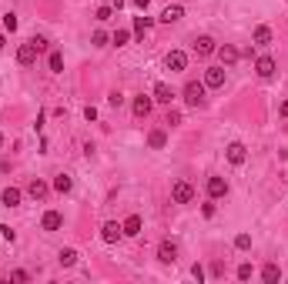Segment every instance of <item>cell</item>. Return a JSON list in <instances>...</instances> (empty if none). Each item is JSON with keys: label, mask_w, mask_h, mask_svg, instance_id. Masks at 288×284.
Returning <instances> with one entry per match:
<instances>
[{"label": "cell", "mask_w": 288, "mask_h": 284, "mask_svg": "<svg viewBox=\"0 0 288 284\" xmlns=\"http://www.w3.org/2000/svg\"><path fill=\"white\" fill-rule=\"evenodd\" d=\"M234 248H238V251H248V248H252V234H238V238H234Z\"/></svg>", "instance_id": "4316f807"}, {"label": "cell", "mask_w": 288, "mask_h": 284, "mask_svg": "<svg viewBox=\"0 0 288 284\" xmlns=\"http://www.w3.org/2000/svg\"><path fill=\"white\" fill-rule=\"evenodd\" d=\"M94 17H98V20H111V3H108V7H98Z\"/></svg>", "instance_id": "1f68e13d"}, {"label": "cell", "mask_w": 288, "mask_h": 284, "mask_svg": "<svg viewBox=\"0 0 288 284\" xmlns=\"http://www.w3.org/2000/svg\"><path fill=\"white\" fill-rule=\"evenodd\" d=\"M154 100H161V104H171V100H174V90H171L164 80H161V84H154Z\"/></svg>", "instance_id": "e0dca14e"}, {"label": "cell", "mask_w": 288, "mask_h": 284, "mask_svg": "<svg viewBox=\"0 0 288 284\" xmlns=\"http://www.w3.org/2000/svg\"><path fill=\"white\" fill-rule=\"evenodd\" d=\"M57 261H60V268H74V264H78V251H74V248H60Z\"/></svg>", "instance_id": "ac0fdd59"}, {"label": "cell", "mask_w": 288, "mask_h": 284, "mask_svg": "<svg viewBox=\"0 0 288 284\" xmlns=\"http://www.w3.org/2000/svg\"><path fill=\"white\" fill-rule=\"evenodd\" d=\"M151 27V17H134V37H144Z\"/></svg>", "instance_id": "d4e9b609"}, {"label": "cell", "mask_w": 288, "mask_h": 284, "mask_svg": "<svg viewBox=\"0 0 288 284\" xmlns=\"http://www.w3.org/2000/svg\"><path fill=\"white\" fill-rule=\"evenodd\" d=\"M164 124H171V127H178V124H181V114H178V110H171V114H168V120Z\"/></svg>", "instance_id": "d6a6232c"}, {"label": "cell", "mask_w": 288, "mask_h": 284, "mask_svg": "<svg viewBox=\"0 0 288 284\" xmlns=\"http://www.w3.org/2000/svg\"><path fill=\"white\" fill-rule=\"evenodd\" d=\"M0 147H4V134H0Z\"/></svg>", "instance_id": "60d3db41"}, {"label": "cell", "mask_w": 288, "mask_h": 284, "mask_svg": "<svg viewBox=\"0 0 288 284\" xmlns=\"http://www.w3.org/2000/svg\"><path fill=\"white\" fill-rule=\"evenodd\" d=\"M84 117H88V120H98V107H84Z\"/></svg>", "instance_id": "d590c367"}, {"label": "cell", "mask_w": 288, "mask_h": 284, "mask_svg": "<svg viewBox=\"0 0 288 284\" xmlns=\"http://www.w3.org/2000/svg\"><path fill=\"white\" fill-rule=\"evenodd\" d=\"M111 7H118V10H121V7H124V0H111Z\"/></svg>", "instance_id": "f35d334b"}, {"label": "cell", "mask_w": 288, "mask_h": 284, "mask_svg": "<svg viewBox=\"0 0 288 284\" xmlns=\"http://www.w3.org/2000/svg\"><path fill=\"white\" fill-rule=\"evenodd\" d=\"M228 161H232L234 167H238V164H244V161H248V147H244V144H238V141H234V144H228Z\"/></svg>", "instance_id": "ba28073f"}, {"label": "cell", "mask_w": 288, "mask_h": 284, "mask_svg": "<svg viewBox=\"0 0 288 284\" xmlns=\"http://www.w3.org/2000/svg\"><path fill=\"white\" fill-rule=\"evenodd\" d=\"M108 40H111V37H108L104 30H94V37H90V44H94V47H108Z\"/></svg>", "instance_id": "83f0119b"}, {"label": "cell", "mask_w": 288, "mask_h": 284, "mask_svg": "<svg viewBox=\"0 0 288 284\" xmlns=\"http://www.w3.org/2000/svg\"><path fill=\"white\" fill-rule=\"evenodd\" d=\"M255 44H258V47H268V44H272V27H265V23H262V27H255Z\"/></svg>", "instance_id": "44dd1931"}, {"label": "cell", "mask_w": 288, "mask_h": 284, "mask_svg": "<svg viewBox=\"0 0 288 284\" xmlns=\"http://www.w3.org/2000/svg\"><path fill=\"white\" fill-rule=\"evenodd\" d=\"M70 187H74L70 174H57L54 177V191H57V194H70Z\"/></svg>", "instance_id": "ffe728a7"}, {"label": "cell", "mask_w": 288, "mask_h": 284, "mask_svg": "<svg viewBox=\"0 0 288 284\" xmlns=\"http://www.w3.org/2000/svg\"><path fill=\"white\" fill-rule=\"evenodd\" d=\"M10 281H17V284H24V281H27V271H20V268H17V271H14V274H10Z\"/></svg>", "instance_id": "836d02e7"}, {"label": "cell", "mask_w": 288, "mask_h": 284, "mask_svg": "<svg viewBox=\"0 0 288 284\" xmlns=\"http://www.w3.org/2000/svg\"><path fill=\"white\" fill-rule=\"evenodd\" d=\"M37 47H34V40H27V44H20V50H17V64H24V67H30L34 60H37Z\"/></svg>", "instance_id": "8992f818"}, {"label": "cell", "mask_w": 288, "mask_h": 284, "mask_svg": "<svg viewBox=\"0 0 288 284\" xmlns=\"http://www.w3.org/2000/svg\"><path fill=\"white\" fill-rule=\"evenodd\" d=\"M164 144H168L164 131H151V134H148V147H154V151H158V147H164Z\"/></svg>", "instance_id": "603a6c76"}, {"label": "cell", "mask_w": 288, "mask_h": 284, "mask_svg": "<svg viewBox=\"0 0 288 284\" xmlns=\"http://www.w3.org/2000/svg\"><path fill=\"white\" fill-rule=\"evenodd\" d=\"M0 201H4L7 208H17V204H20V191H17V187H4V194H0Z\"/></svg>", "instance_id": "d6986e66"}, {"label": "cell", "mask_w": 288, "mask_h": 284, "mask_svg": "<svg viewBox=\"0 0 288 284\" xmlns=\"http://www.w3.org/2000/svg\"><path fill=\"white\" fill-rule=\"evenodd\" d=\"M278 278H282V268H278V264H265V268H262V281H278Z\"/></svg>", "instance_id": "cb8c5ba5"}, {"label": "cell", "mask_w": 288, "mask_h": 284, "mask_svg": "<svg viewBox=\"0 0 288 284\" xmlns=\"http://www.w3.org/2000/svg\"><path fill=\"white\" fill-rule=\"evenodd\" d=\"M4 30H17V17H14V13H7V17H4Z\"/></svg>", "instance_id": "4dcf8cb0"}, {"label": "cell", "mask_w": 288, "mask_h": 284, "mask_svg": "<svg viewBox=\"0 0 288 284\" xmlns=\"http://www.w3.org/2000/svg\"><path fill=\"white\" fill-rule=\"evenodd\" d=\"M181 17H184V7H181V3H171V7H164V13H161L164 23H174V20H181Z\"/></svg>", "instance_id": "2e32d148"}, {"label": "cell", "mask_w": 288, "mask_h": 284, "mask_svg": "<svg viewBox=\"0 0 288 284\" xmlns=\"http://www.w3.org/2000/svg\"><path fill=\"white\" fill-rule=\"evenodd\" d=\"M4 44H7V40H4V37H0V50H4Z\"/></svg>", "instance_id": "ab89813d"}, {"label": "cell", "mask_w": 288, "mask_h": 284, "mask_svg": "<svg viewBox=\"0 0 288 284\" xmlns=\"http://www.w3.org/2000/svg\"><path fill=\"white\" fill-rule=\"evenodd\" d=\"M255 70H258V77H262V80H272V77H275V60H272V57H258V60H255Z\"/></svg>", "instance_id": "9c48e42d"}, {"label": "cell", "mask_w": 288, "mask_h": 284, "mask_svg": "<svg viewBox=\"0 0 288 284\" xmlns=\"http://www.w3.org/2000/svg\"><path fill=\"white\" fill-rule=\"evenodd\" d=\"M171 201H174V204H191V201H194V187H191L188 181H174V187H171Z\"/></svg>", "instance_id": "7a4b0ae2"}, {"label": "cell", "mask_w": 288, "mask_h": 284, "mask_svg": "<svg viewBox=\"0 0 288 284\" xmlns=\"http://www.w3.org/2000/svg\"><path fill=\"white\" fill-rule=\"evenodd\" d=\"M238 278H242V281H248V278H252V264H248V261L238 264Z\"/></svg>", "instance_id": "f546056e"}, {"label": "cell", "mask_w": 288, "mask_h": 284, "mask_svg": "<svg viewBox=\"0 0 288 284\" xmlns=\"http://www.w3.org/2000/svg\"><path fill=\"white\" fill-rule=\"evenodd\" d=\"M121 228H124V238H138V234H141V218H138V214H131Z\"/></svg>", "instance_id": "9a60e30c"}, {"label": "cell", "mask_w": 288, "mask_h": 284, "mask_svg": "<svg viewBox=\"0 0 288 284\" xmlns=\"http://www.w3.org/2000/svg\"><path fill=\"white\" fill-rule=\"evenodd\" d=\"M191 274H194V281H204V268H201V264H194V268H191Z\"/></svg>", "instance_id": "e575fe53"}, {"label": "cell", "mask_w": 288, "mask_h": 284, "mask_svg": "<svg viewBox=\"0 0 288 284\" xmlns=\"http://www.w3.org/2000/svg\"><path fill=\"white\" fill-rule=\"evenodd\" d=\"M60 224H64V218H60L57 211H47L44 221H40V228H44V231H60Z\"/></svg>", "instance_id": "5bb4252c"}, {"label": "cell", "mask_w": 288, "mask_h": 284, "mask_svg": "<svg viewBox=\"0 0 288 284\" xmlns=\"http://www.w3.org/2000/svg\"><path fill=\"white\" fill-rule=\"evenodd\" d=\"M27 194H30V197H37V201H44V197H47V184H44V181H30Z\"/></svg>", "instance_id": "7402d4cb"}, {"label": "cell", "mask_w": 288, "mask_h": 284, "mask_svg": "<svg viewBox=\"0 0 288 284\" xmlns=\"http://www.w3.org/2000/svg\"><path fill=\"white\" fill-rule=\"evenodd\" d=\"M184 104H188V107H201V104H204V84L188 80V84H184Z\"/></svg>", "instance_id": "6da1fadb"}, {"label": "cell", "mask_w": 288, "mask_h": 284, "mask_svg": "<svg viewBox=\"0 0 288 284\" xmlns=\"http://www.w3.org/2000/svg\"><path fill=\"white\" fill-rule=\"evenodd\" d=\"M224 194H228V181H224V177H208V197L218 201V197H224Z\"/></svg>", "instance_id": "30bf717a"}, {"label": "cell", "mask_w": 288, "mask_h": 284, "mask_svg": "<svg viewBox=\"0 0 288 284\" xmlns=\"http://www.w3.org/2000/svg\"><path fill=\"white\" fill-rule=\"evenodd\" d=\"M121 238H124V228L118 221H108V224L100 228V241H104V244H118Z\"/></svg>", "instance_id": "3957f363"}, {"label": "cell", "mask_w": 288, "mask_h": 284, "mask_svg": "<svg viewBox=\"0 0 288 284\" xmlns=\"http://www.w3.org/2000/svg\"><path fill=\"white\" fill-rule=\"evenodd\" d=\"M134 7H138V10H148V3H151V0H131Z\"/></svg>", "instance_id": "8d00e7d4"}, {"label": "cell", "mask_w": 288, "mask_h": 284, "mask_svg": "<svg viewBox=\"0 0 288 284\" xmlns=\"http://www.w3.org/2000/svg\"><path fill=\"white\" fill-rule=\"evenodd\" d=\"M111 40H114V44H118V47H124V44H128V40H131V33H128V30H118V33H114V37H111Z\"/></svg>", "instance_id": "f1b7e54d"}, {"label": "cell", "mask_w": 288, "mask_h": 284, "mask_svg": "<svg viewBox=\"0 0 288 284\" xmlns=\"http://www.w3.org/2000/svg\"><path fill=\"white\" fill-rule=\"evenodd\" d=\"M151 107H154V97H144V94H141V97H134V117H148V114H151Z\"/></svg>", "instance_id": "8fae6325"}, {"label": "cell", "mask_w": 288, "mask_h": 284, "mask_svg": "<svg viewBox=\"0 0 288 284\" xmlns=\"http://www.w3.org/2000/svg\"><path fill=\"white\" fill-rule=\"evenodd\" d=\"M204 87H224V67H208L204 70Z\"/></svg>", "instance_id": "52a82bcc"}, {"label": "cell", "mask_w": 288, "mask_h": 284, "mask_svg": "<svg viewBox=\"0 0 288 284\" xmlns=\"http://www.w3.org/2000/svg\"><path fill=\"white\" fill-rule=\"evenodd\" d=\"M278 110H282V117H288V100H282V107H278Z\"/></svg>", "instance_id": "74e56055"}, {"label": "cell", "mask_w": 288, "mask_h": 284, "mask_svg": "<svg viewBox=\"0 0 288 284\" xmlns=\"http://www.w3.org/2000/svg\"><path fill=\"white\" fill-rule=\"evenodd\" d=\"M164 64H168L171 74H178V70H184V67H188V54H184V50H171V54L164 57Z\"/></svg>", "instance_id": "5b68a950"}, {"label": "cell", "mask_w": 288, "mask_h": 284, "mask_svg": "<svg viewBox=\"0 0 288 284\" xmlns=\"http://www.w3.org/2000/svg\"><path fill=\"white\" fill-rule=\"evenodd\" d=\"M214 54L222 57V64H228V67H232V64H238V57H242V54H238V50H234L232 44H224V47H218V50H214Z\"/></svg>", "instance_id": "4fadbf2b"}, {"label": "cell", "mask_w": 288, "mask_h": 284, "mask_svg": "<svg viewBox=\"0 0 288 284\" xmlns=\"http://www.w3.org/2000/svg\"><path fill=\"white\" fill-rule=\"evenodd\" d=\"M158 261H164V264L178 261V244L174 241H161V244H158Z\"/></svg>", "instance_id": "277c9868"}, {"label": "cell", "mask_w": 288, "mask_h": 284, "mask_svg": "<svg viewBox=\"0 0 288 284\" xmlns=\"http://www.w3.org/2000/svg\"><path fill=\"white\" fill-rule=\"evenodd\" d=\"M47 64H50V70H54V74H60V70H64V54H60V50H54V54L47 57Z\"/></svg>", "instance_id": "484cf974"}, {"label": "cell", "mask_w": 288, "mask_h": 284, "mask_svg": "<svg viewBox=\"0 0 288 284\" xmlns=\"http://www.w3.org/2000/svg\"><path fill=\"white\" fill-rule=\"evenodd\" d=\"M214 50H218V47H214L211 37H198V40H194V54L198 57H208V54H214Z\"/></svg>", "instance_id": "7c38bea8"}]
</instances>
